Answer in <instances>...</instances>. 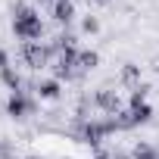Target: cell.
Listing matches in <instances>:
<instances>
[{"label": "cell", "instance_id": "6da1fadb", "mask_svg": "<svg viewBox=\"0 0 159 159\" xmlns=\"http://www.w3.org/2000/svg\"><path fill=\"white\" fill-rule=\"evenodd\" d=\"M10 28H13V34H16L22 44L41 41L44 31H47L41 13H38L31 3H25V0H16V3H10Z\"/></svg>", "mask_w": 159, "mask_h": 159}, {"label": "cell", "instance_id": "7a4b0ae2", "mask_svg": "<svg viewBox=\"0 0 159 159\" xmlns=\"http://www.w3.org/2000/svg\"><path fill=\"white\" fill-rule=\"evenodd\" d=\"M3 112L13 119V122H25L31 116H38V97L31 91H13L3 103Z\"/></svg>", "mask_w": 159, "mask_h": 159}, {"label": "cell", "instance_id": "3957f363", "mask_svg": "<svg viewBox=\"0 0 159 159\" xmlns=\"http://www.w3.org/2000/svg\"><path fill=\"white\" fill-rule=\"evenodd\" d=\"M22 59H25V66H28L31 72H41V69L53 66V59H56V50H53V44L31 41V44H22Z\"/></svg>", "mask_w": 159, "mask_h": 159}, {"label": "cell", "instance_id": "277c9868", "mask_svg": "<svg viewBox=\"0 0 159 159\" xmlns=\"http://www.w3.org/2000/svg\"><path fill=\"white\" fill-rule=\"evenodd\" d=\"M91 100H94V109L103 112V116H116V112L125 109V106H122V94L112 91V88H106V84H100V88L91 94Z\"/></svg>", "mask_w": 159, "mask_h": 159}, {"label": "cell", "instance_id": "5b68a950", "mask_svg": "<svg viewBox=\"0 0 159 159\" xmlns=\"http://www.w3.org/2000/svg\"><path fill=\"white\" fill-rule=\"evenodd\" d=\"M50 16L59 28H72V22L78 19V10H75V0H53L50 3Z\"/></svg>", "mask_w": 159, "mask_h": 159}, {"label": "cell", "instance_id": "8992f818", "mask_svg": "<svg viewBox=\"0 0 159 159\" xmlns=\"http://www.w3.org/2000/svg\"><path fill=\"white\" fill-rule=\"evenodd\" d=\"M34 97L38 100H47V103L59 100L62 97V81H56V78H44V81H38L34 84Z\"/></svg>", "mask_w": 159, "mask_h": 159}, {"label": "cell", "instance_id": "52a82bcc", "mask_svg": "<svg viewBox=\"0 0 159 159\" xmlns=\"http://www.w3.org/2000/svg\"><path fill=\"white\" fill-rule=\"evenodd\" d=\"M140 66L137 62H122V69H119V81L125 84V88H137L140 84Z\"/></svg>", "mask_w": 159, "mask_h": 159}, {"label": "cell", "instance_id": "ba28073f", "mask_svg": "<svg viewBox=\"0 0 159 159\" xmlns=\"http://www.w3.org/2000/svg\"><path fill=\"white\" fill-rule=\"evenodd\" d=\"M94 69H100V53L97 50H78V72L91 75Z\"/></svg>", "mask_w": 159, "mask_h": 159}, {"label": "cell", "instance_id": "9c48e42d", "mask_svg": "<svg viewBox=\"0 0 159 159\" xmlns=\"http://www.w3.org/2000/svg\"><path fill=\"white\" fill-rule=\"evenodd\" d=\"M0 84L10 88V94L13 91H25V81H22V75L16 72V66H7L3 72H0Z\"/></svg>", "mask_w": 159, "mask_h": 159}, {"label": "cell", "instance_id": "30bf717a", "mask_svg": "<svg viewBox=\"0 0 159 159\" xmlns=\"http://www.w3.org/2000/svg\"><path fill=\"white\" fill-rule=\"evenodd\" d=\"M131 159H159V147L150 140H137L131 147Z\"/></svg>", "mask_w": 159, "mask_h": 159}, {"label": "cell", "instance_id": "8fae6325", "mask_svg": "<svg viewBox=\"0 0 159 159\" xmlns=\"http://www.w3.org/2000/svg\"><path fill=\"white\" fill-rule=\"evenodd\" d=\"M128 109H131V116H134V125H137V128H140V125H150V122H153V116H156V112H153V106H150V100H147V103H137V106H128Z\"/></svg>", "mask_w": 159, "mask_h": 159}, {"label": "cell", "instance_id": "7c38bea8", "mask_svg": "<svg viewBox=\"0 0 159 159\" xmlns=\"http://www.w3.org/2000/svg\"><path fill=\"white\" fill-rule=\"evenodd\" d=\"M78 31L81 34H100L103 31V25H100V16H94V13H88V16H81V22H78Z\"/></svg>", "mask_w": 159, "mask_h": 159}, {"label": "cell", "instance_id": "4fadbf2b", "mask_svg": "<svg viewBox=\"0 0 159 159\" xmlns=\"http://www.w3.org/2000/svg\"><path fill=\"white\" fill-rule=\"evenodd\" d=\"M153 88L150 84H137V88H131V94H128V106H137V103H147V94H150Z\"/></svg>", "mask_w": 159, "mask_h": 159}, {"label": "cell", "instance_id": "5bb4252c", "mask_svg": "<svg viewBox=\"0 0 159 159\" xmlns=\"http://www.w3.org/2000/svg\"><path fill=\"white\" fill-rule=\"evenodd\" d=\"M112 119H116V128H119V131H131V128H137V125H134V116H131L128 106H125L122 112H116Z\"/></svg>", "mask_w": 159, "mask_h": 159}, {"label": "cell", "instance_id": "9a60e30c", "mask_svg": "<svg viewBox=\"0 0 159 159\" xmlns=\"http://www.w3.org/2000/svg\"><path fill=\"white\" fill-rule=\"evenodd\" d=\"M7 66H13V59H10V50H7V47H0V72H3Z\"/></svg>", "mask_w": 159, "mask_h": 159}, {"label": "cell", "instance_id": "2e32d148", "mask_svg": "<svg viewBox=\"0 0 159 159\" xmlns=\"http://www.w3.org/2000/svg\"><path fill=\"white\" fill-rule=\"evenodd\" d=\"M112 159H131V150H109Z\"/></svg>", "mask_w": 159, "mask_h": 159}, {"label": "cell", "instance_id": "e0dca14e", "mask_svg": "<svg viewBox=\"0 0 159 159\" xmlns=\"http://www.w3.org/2000/svg\"><path fill=\"white\" fill-rule=\"evenodd\" d=\"M91 159H112V156H109V153H106V150H97V153H94V156H91Z\"/></svg>", "mask_w": 159, "mask_h": 159}, {"label": "cell", "instance_id": "ac0fdd59", "mask_svg": "<svg viewBox=\"0 0 159 159\" xmlns=\"http://www.w3.org/2000/svg\"><path fill=\"white\" fill-rule=\"evenodd\" d=\"M22 159H44V156H38V153H28V156H22Z\"/></svg>", "mask_w": 159, "mask_h": 159}, {"label": "cell", "instance_id": "d6986e66", "mask_svg": "<svg viewBox=\"0 0 159 159\" xmlns=\"http://www.w3.org/2000/svg\"><path fill=\"white\" fill-rule=\"evenodd\" d=\"M94 3H112V0H94Z\"/></svg>", "mask_w": 159, "mask_h": 159}, {"label": "cell", "instance_id": "ffe728a7", "mask_svg": "<svg viewBox=\"0 0 159 159\" xmlns=\"http://www.w3.org/2000/svg\"><path fill=\"white\" fill-rule=\"evenodd\" d=\"M38 3H53V0H38Z\"/></svg>", "mask_w": 159, "mask_h": 159}, {"label": "cell", "instance_id": "44dd1931", "mask_svg": "<svg viewBox=\"0 0 159 159\" xmlns=\"http://www.w3.org/2000/svg\"><path fill=\"white\" fill-rule=\"evenodd\" d=\"M156 94H159V84H156Z\"/></svg>", "mask_w": 159, "mask_h": 159}, {"label": "cell", "instance_id": "7402d4cb", "mask_svg": "<svg viewBox=\"0 0 159 159\" xmlns=\"http://www.w3.org/2000/svg\"><path fill=\"white\" fill-rule=\"evenodd\" d=\"M66 159H69V156H66Z\"/></svg>", "mask_w": 159, "mask_h": 159}]
</instances>
